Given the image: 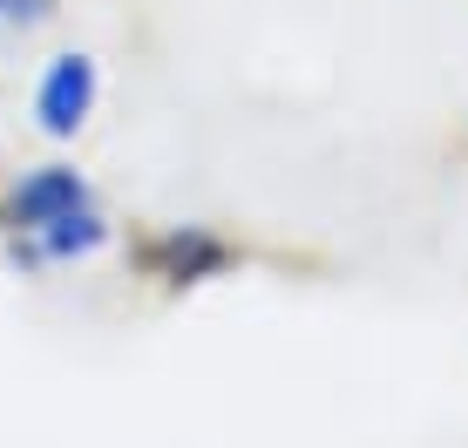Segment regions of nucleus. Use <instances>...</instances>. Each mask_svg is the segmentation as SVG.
Masks as SVG:
<instances>
[{
    "mask_svg": "<svg viewBox=\"0 0 468 448\" xmlns=\"http://www.w3.org/2000/svg\"><path fill=\"white\" fill-rule=\"evenodd\" d=\"M95 61L89 55H55L41 69V82H35V123H41V136H55V143H69L82 123L95 116Z\"/></svg>",
    "mask_w": 468,
    "mask_h": 448,
    "instance_id": "nucleus-1",
    "label": "nucleus"
},
{
    "mask_svg": "<svg viewBox=\"0 0 468 448\" xmlns=\"http://www.w3.org/2000/svg\"><path fill=\"white\" fill-rule=\"evenodd\" d=\"M82 204H95L82 170L75 164H41V170H27V177L7 190V231H35V224L69 218V211H82Z\"/></svg>",
    "mask_w": 468,
    "mask_h": 448,
    "instance_id": "nucleus-2",
    "label": "nucleus"
},
{
    "mask_svg": "<svg viewBox=\"0 0 468 448\" xmlns=\"http://www.w3.org/2000/svg\"><path fill=\"white\" fill-rule=\"evenodd\" d=\"M109 245V224L95 204H82V211H69V218H48L35 224V231H14V259L21 265H75V259H89V251H102Z\"/></svg>",
    "mask_w": 468,
    "mask_h": 448,
    "instance_id": "nucleus-3",
    "label": "nucleus"
},
{
    "mask_svg": "<svg viewBox=\"0 0 468 448\" xmlns=\"http://www.w3.org/2000/svg\"><path fill=\"white\" fill-rule=\"evenodd\" d=\"M143 265H150L156 279H170V285H197V279H218V272L231 265V245H224L218 231H204V224H176V231H164L143 251Z\"/></svg>",
    "mask_w": 468,
    "mask_h": 448,
    "instance_id": "nucleus-4",
    "label": "nucleus"
},
{
    "mask_svg": "<svg viewBox=\"0 0 468 448\" xmlns=\"http://www.w3.org/2000/svg\"><path fill=\"white\" fill-rule=\"evenodd\" d=\"M55 14V0H0V27H35Z\"/></svg>",
    "mask_w": 468,
    "mask_h": 448,
    "instance_id": "nucleus-5",
    "label": "nucleus"
}]
</instances>
